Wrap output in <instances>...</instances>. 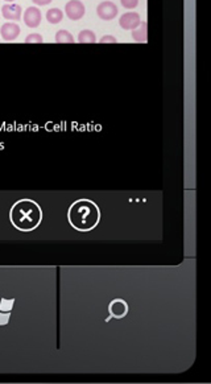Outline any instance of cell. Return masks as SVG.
Wrapping results in <instances>:
<instances>
[{
  "label": "cell",
  "mask_w": 211,
  "mask_h": 384,
  "mask_svg": "<svg viewBox=\"0 0 211 384\" xmlns=\"http://www.w3.org/2000/svg\"><path fill=\"white\" fill-rule=\"evenodd\" d=\"M128 313V305L123 300H114L110 304V314L115 318H123Z\"/></svg>",
  "instance_id": "obj_9"
},
{
  "label": "cell",
  "mask_w": 211,
  "mask_h": 384,
  "mask_svg": "<svg viewBox=\"0 0 211 384\" xmlns=\"http://www.w3.org/2000/svg\"><path fill=\"white\" fill-rule=\"evenodd\" d=\"M41 12L37 7H29L24 12V23L29 28H37L41 23Z\"/></svg>",
  "instance_id": "obj_5"
},
{
  "label": "cell",
  "mask_w": 211,
  "mask_h": 384,
  "mask_svg": "<svg viewBox=\"0 0 211 384\" xmlns=\"http://www.w3.org/2000/svg\"><path fill=\"white\" fill-rule=\"evenodd\" d=\"M120 3H122V5H123L124 8L133 9L138 7L139 0H120Z\"/></svg>",
  "instance_id": "obj_14"
},
{
  "label": "cell",
  "mask_w": 211,
  "mask_h": 384,
  "mask_svg": "<svg viewBox=\"0 0 211 384\" xmlns=\"http://www.w3.org/2000/svg\"><path fill=\"white\" fill-rule=\"evenodd\" d=\"M1 15L3 18L7 20H12V21H18L21 18V7L15 3L11 4H4L1 7Z\"/></svg>",
  "instance_id": "obj_8"
},
{
  "label": "cell",
  "mask_w": 211,
  "mask_h": 384,
  "mask_svg": "<svg viewBox=\"0 0 211 384\" xmlns=\"http://www.w3.org/2000/svg\"><path fill=\"white\" fill-rule=\"evenodd\" d=\"M70 224L78 231H90L101 219L98 206L88 200H79L70 206L68 213Z\"/></svg>",
  "instance_id": "obj_2"
},
{
  "label": "cell",
  "mask_w": 211,
  "mask_h": 384,
  "mask_svg": "<svg viewBox=\"0 0 211 384\" xmlns=\"http://www.w3.org/2000/svg\"><path fill=\"white\" fill-rule=\"evenodd\" d=\"M0 311H11V307L14 304V300H0Z\"/></svg>",
  "instance_id": "obj_15"
},
{
  "label": "cell",
  "mask_w": 211,
  "mask_h": 384,
  "mask_svg": "<svg viewBox=\"0 0 211 384\" xmlns=\"http://www.w3.org/2000/svg\"><path fill=\"white\" fill-rule=\"evenodd\" d=\"M55 41L57 42H73L74 37L71 36V33H69L65 29H60L58 32L55 33Z\"/></svg>",
  "instance_id": "obj_13"
},
{
  "label": "cell",
  "mask_w": 211,
  "mask_h": 384,
  "mask_svg": "<svg viewBox=\"0 0 211 384\" xmlns=\"http://www.w3.org/2000/svg\"><path fill=\"white\" fill-rule=\"evenodd\" d=\"M64 18V14L60 8H51L46 12V20L51 24H58Z\"/></svg>",
  "instance_id": "obj_11"
},
{
  "label": "cell",
  "mask_w": 211,
  "mask_h": 384,
  "mask_svg": "<svg viewBox=\"0 0 211 384\" xmlns=\"http://www.w3.org/2000/svg\"><path fill=\"white\" fill-rule=\"evenodd\" d=\"M97 14L102 20L108 21V20H112V18H116V15L119 14V11H118V7L112 1H103L97 7Z\"/></svg>",
  "instance_id": "obj_4"
},
{
  "label": "cell",
  "mask_w": 211,
  "mask_h": 384,
  "mask_svg": "<svg viewBox=\"0 0 211 384\" xmlns=\"http://www.w3.org/2000/svg\"><path fill=\"white\" fill-rule=\"evenodd\" d=\"M9 218L16 229L28 233L37 229L38 224L41 223L42 211L35 201L21 200L11 207Z\"/></svg>",
  "instance_id": "obj_1"
},
{
  "label": "cell",
  "mask_w": 211,
  "mask_h": 384,
  "mask_svg": "<svg viewBox=\"0 0 211 384\" xmlns=\"http://www.w3.org/2000/svg\"><path fill=\"white\" fill-rule=\"evenodd\" d=\"M25 41L27 42H42L44 41V38H42L41 35H38V33H32V35H29V36L25 38Z\"/></svg>",
  "instance_id": "obj_16"
},
{
  "label": "cell",
  "mask_w": 211,
  "mask_h": 384,
  "mask_svg": "<svg viewBox=\"0 0 211 384\" xmlns=\"http://www.w3.org/2000/svg\"><path fill=\"white\" fill-rule=\"evenodd\" d=\"M1 37L5 41H14L20 35V27L16 23H5L0 29Z\"/></svg>",
  "instance_id": "obj_7"
},
{
  "label": "cell",
  "mask_w": 211,
  "mask_h": 384,
  "mask_svg": "<svg viewBox=\"0 0 211 384\" xmlns=\"http://www.w3.org/2000/svg\"><path fill=\"white\" fill-rule=\"evenodd\" d=\"M101 42H116V37L110 36V35H106L101 38Z\"/></svg>",
  "instance_id": "obj_17"
},
{
  "label": "cell",
  "mask_w": 211,
  "mask_h": 384,
  "mask_svg": "<svg viewBox=\"0 0 211 384\" xmlns=\"http://www.w3.org/2000/svg\"><path fill=\"white\" fill-rule=\"evenodd\" d=\"M32 1L36 5H48L49 3H52V0H32Z\"/></svg>",
  "instance_id": "obj_18"
},
{
  "label": "cell",
  "mask_w": 211,
  "mask_h": 384,
  "mask_svg": "<svg viewBox=\"0 0 211 384\" xmlns=\"http://www.w3.org/2000/svg\"><path fill=\"white\" fill-rule=\"evenodd\" d=\"M79 42H95L97 41V36L95 33L90 31V29H83L78 35Z\"/></svg>",
  "instance_id": "obj_12"
},
{
  "label": "cell",
  "mask_w": 211,
  "mask_h": 384,
  "mask_svg": "<svg viewBox=\"0 0 211 384\" xmlns=\"http://www.w3.org/2000/svg\"><path fill=\"white\" fill-rule=\"evenodd\" d=\"M5 1H15V0H5Z\"/></svg>",
  "instance_id": "obj_19"
},
{
  "label": "cell",
  "mask_w": 211,
  "mask_h": 384,
  "mask_svg": "<svg viewBox=\"0 0 211 384\" xmlns=\"http://www.w3.org/2000/svg\"><path fill=\"white\" fill-rule=\"evenodd\" d=\"M85 12H86L85 4L79 0H70L65 5V14L70 20H74V21L82 18L85 16Z\"/></svg>",
  "instance_id": "obj_3"
},
{
  "label": "cell",
  "mask_w": 211,
  "mask_h": 384,
  "mask_svg": "<svg viewBox=\"0 0 211 384\" xmlns=\"http://www.w3.org/2000/svg\"><path fill=\"white\" fill-rule=\"evenodd\" d=\"M132 38L138 42L147 41L148 35H147V23H145V21H141L138 28L132 29Z\"/></svg>",
  "instance_id": "obj_10"
},
{
  "label": "cell",
  "mask_w": 211,
  "mask_h": 384,
  "mask_svg": "<svg viewBox=\"0 0 211 384\" xmlns=\"http://www.w3.org/2000/svg\"><path fill=\"white\" fill-rule=\"evenodd\" d=\"M140 23H141V20H140L138 12H127L119 18L120 27L125 31H132L135 28H138Z\"/></svg>",
  "instance_id": "obj_6"
}]
</instances>
